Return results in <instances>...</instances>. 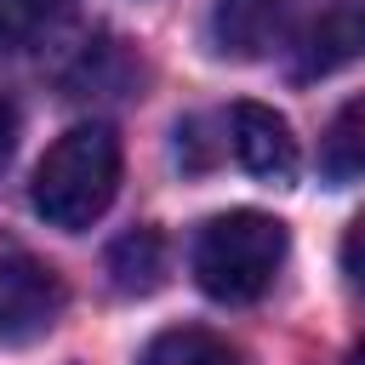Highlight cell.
I'll return each instance as SVG.
<instances>
[{
    "instance_id": "cell-1",
    "label": "cell",
    "mask_w": 365,
    "mask_h": 365,
    "mask_svg": "<svg viewBox=\"0 0 365 365\" xmlns=\"http://www.w3.org/2000/svg\"><path fill=\"white\" fill-rule=\"evenodd\" d=\"M120 137L108 125H74L63 131L40 165H34V182H29V205L40 222L63 228V234H80L91 228L114 194H120Z\"/></svg>"
},
{
    "instance_id": "cell-2",
    "label": "cell",
    "mask_w": 365,
    "mask_h": 365,
    "mask_svg": "<svg viewBox=\"0 0 365 365\" xmlns=\"http://www.w3.org/2000/svg\"><path fill=\"white\" fill-rule=\"evenodd\" d=\"M285 222L268 211H222L194 234L188 268L211 302H257L285 262Z\"/></svg>"
},
{
    "instance_id": "cell-3",
    "label": "cell",
    "mask_w": 365,
    "mask_h": 365,
    "mask_svg": "<svg viewBox=\"0 0 365 365\" xmlns=\"http://www.w3.org/2000/svg\"><path fill=\"white\" fill-rule=\"evenodd\" d=\"M63 302H68V291H63L57 268H46V262H34L23 251L6 268V279H0V342L6 348H23V342L46 336L57 325Z\"/></svg>"
},
{
    "instance_id": "cell-4",
    "label": "cell",
    "mask_w": 365,
    "mask_h": 365,
    "mask_svg": "<svg viewBox=\"0 0 365 365\" xmlns=\"http://www.w3.org/2000/svg\"><path fill=\"white\" fill-rule=\"evenodd\" d=\"M365 57V0H325L297 34L291 80H325Z\"/></svg>"
},
{
    "instance_id": "cell-5",
    "label": "cell",
    "mask_w": 365,
    "mask_h": 365,
    "mask_svg": "<svg viewBox=\"0 0 365 365\" xmlns=\"http://www.w3.org/2000/svg\"><path fill=\"white\" fill-rule=\"evenodd\" d=\"M228 143H234V160L257 182H291L297 177V137H291L285 114H274L268 103H234Z\"/></svg>"
},
{
    "instance_id": "cell-6",
    "label": "cell",
    "mask_w": 365,
    "mask_h": 365,
    "mask_svg": "<svg viewBox=\"0 0 365 365\" xmlns=\"http://www.w3.org/2000/svg\"><path fill=\"white\" fill-rule=\"evenodd\" d=\"M291 17H297V0H217L211 6V40L222 57L251 63L285 34Z\"/></svg>"
},
{
    "instance_id": "cell-7",
    "label": "cell",
    "mask_w": 365,
    "mask_h": 365,
    "mask_svg": "<svg viewBox=\"0 0 365 365\" xmlns=\"http://www.w3.org/2000/svg\"><path fill=\"white\" fill-rule=\"evenodd\" d=\"M108 279L120 297H148L165 285V234L160 228H131L108 245Z\"/></svg>"
},
{
    "instance_id": "cell-8",
    "label": "cell",
    "mask_w": 365,
    "mask_h": 365,
    "mask_svg": "<svg viewBox=\"0 0 365 365\" xmlns=\"http://www.w3.org/2000/svg\"><path fill=\"white\" fill-rule=\"evenodd\" d=\"M319 171L331 182H359L365 177V91L348 97L331 114V125L319 137Z\"/></svg>"
},
{
    "instance_id": "cell-9",
    "label": "cell",
    "mask_w": 365,
    "mask_h": 365,
    "mask_svg": "<svg viewBox=\"0 0 365 365\" xmlns=\"http://www.w3.org/2000/svg\"><path fill=\"white\" fill-rule=\"evenodd\" d=\"M137 365H240V354L228 336H217L205 325H171V331L148 336Z\"/></svg>"
},
{
    "instance_id": "cell-10",
    "label": "cell",
    "mask_w": 365,
    "mask_h": 365,
    "mask_svg": "<svg viewBox=\"0 0 365 365\" xmlns=\"http://www.w3.org/2000/svg\"><path fill=\"white\" fill-rule=\"evenodd\" d=\"M68 0H0V51H23L57 29Z\"/></svg>"
},
{
    "instance_id": "cell-11",
    "label": "cell",
    "mask_w": 365,
    "mask_h": 365,
    "mask_svg": "<svg viewBox=\"0 0 365 365\" xmlns=\"http://www.w3.org/2000/svg\"><path fill=\"white\" fill-rule=\"evenodd\" d=\"M342 274L354 285H365V217H354L348 234H342Z\"/></svg>"
},
{
    "instance_id": "cell-12",
    "label": "cell",
    "mask_w": 365,
    "mask_h": 365,
    "mask_svg": "<svg viewBox=\"0 0 365 365\" xmlns=\"http://www.w3.org/2000/svg\"><path fill=\"white\" fill-rule=\"evenodd\" d=\"M11 148H17V108H11V97L0 91V171H6Z\"/></svg>"
},
{
    "instance_id": "cell-13",
    "label": "cell",
    "mask_w": 365,
    "mask_h": 365,
    "mask_svg": "<svg viewBox=\"0 0 365 365\" xmlns=\"http://www.w3.org/2000/svg\"><path fill=\"white\" fill-rule=\"evenodd\" d=\"M17 257H23V245H17L11 234H0V279H6V268H11Z\"/></svg>"
},
{
    "instance_id": "cell-14",
    "label": "cell",
    "mask_w": 365,
    "mask_h": 365,
    "mask_svg": "<svg viewBox=\"0 0 365 365\" xmlns=\"http://www.w3.org/2000/svg\"><path fill=\"white\" fill-rule=\"evenodd\" d=\"M348 365H365V336H359V342L348 348Z\"/></svg>"
}]
</instances>
